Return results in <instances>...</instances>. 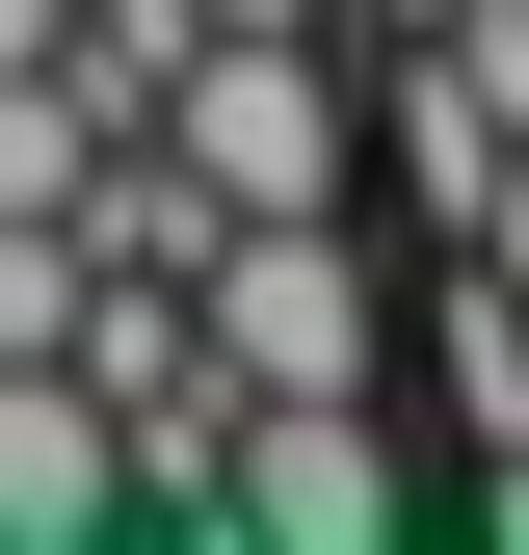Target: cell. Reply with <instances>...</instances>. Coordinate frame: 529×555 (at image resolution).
<instances>
[{
	"label": "cell",
	"mask_w": 529,
	"mask_h": 555,
	"mask_svg": "<svg viewBox=\"0 0 529 555\" xmlns=\"http://www.w3.org/2000/svg\"><path fill=\"white\" fill-rule=\"evenodd\" d=\"M132 132H159V159L212 185V212H345V185H371V106H345V27H185Z\"/></svg>",
	"instance_id": "obj_1"
},
{
	"label": "cell",
	"mask_w": 529,
	"mask_h": 555,
	"mask_svg": "<svg viewBox=\"0 0 529 555\" xmlns=\"http://www.w3.org/2000/svg\"><path fill=\"white\" fill-rule=\"evenodd\" d=\"M185 318H212L238 397H397V292H371L345 212H212L185 238Z\"/></svg>",
	"instance_id": "obj_2"
},
{
	"label": "cell",
	"mask_w": 529,
	"mask_h": 555,
	"mask_svg": "<svg viewBox=\"0 0 529 555\" xmlns=\"http://www.w3.org/2000/svg\"><path fill=\"white\" fill-rule=\"evenodd\" d=\"M397 503H424V450H397V397H238V424H212V529L371 555Z\"/></svg>",
	"instance_id": "obj_3"
},
{
	"label": "cell",
	"mask_w": 529,
	"mask_h": 555,
	"mask_svg": "<svg viewBox=\"0 0 529 555\" xmlns=\"http://www.w3.org/2000/svg\"><path fill=\"white\" fill-rule=\"evenodd\" d=\"M0 529H132V424L80 344H0Z\"/></svg>",
	"instance_id": "obj_4"
},
{
	"label": "cell",
	"mask_w": 529,
	"mask_h": 555,
	"mask_svg": "<svg viewBox=\"0 0 529 555\" xmlns=\"http://www.w3.org/2000/svg\"><path fill=\"white\" fill-rule=\"evenodd\" d=\"M80 292H106L80 212H0V344H80Z\"/></svg>",
	"instance_id": "obj_5"
},
{
	"label": "cell",
	"mask_w": 529,
	"mask_h": 555,
	"mask_svg": "<svg viewBox=\"0 0 529 555\" xmlns=\"http://www.w3.org/2000/svg\"><path fill=\"white\" fill-rule=\"evenodd\" d=\"M450 80H477V106L529 132V0H450Z\"/></svg>",
	"instance_id": "obj_6"
},
{
	"label": "cell",
	"mask_w": 529,
	"mask_h": 555,
	"mask_svg": "<svg viewBox=\"0 0 529 555\" xmlns=\"http://www.w3.org/2000/svg\"><path fill=\"white\" fill-rule=\"evenodd\" d=\"M477 264H503V292H529V132H503V185H477Z\"/></svg>",
	"instance_id": "obj_7"
},
{
	"label": "cell",
	"mask_w": 529,
	"mask_h": 555,
	"mask_svg": "<svg viewBox=\"0 0 529 555\" xmlns=\"http://www.w3.org/2000/svg\"><path fill=\"white\" fill-rule=\"evenodd\" d=\"M185 27H345V0H185Z\"/></svg>",
	"instance_id": "obj_8"
}]
</instances>
